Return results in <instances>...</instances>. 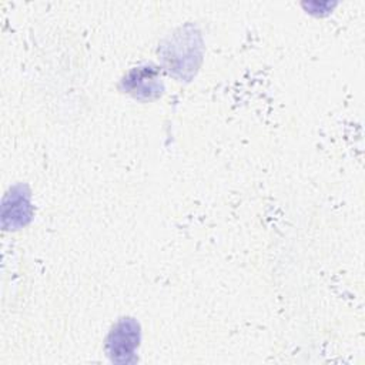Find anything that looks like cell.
<instances>
[{
  "instance_id": "obj_2",
  "label": "cell",
  "mask_w": 365,
  "mask_h": 365,
  "mask_svg": "<svg viewBox=\"0 0 365 365\" xmlns=\"http://www.w3.org/2000/svg\"><path fill=\"white\" fill-rule=\"evenodd\" d=\"M140 342V325L133 318L120 319L107 336V354L113 362L130 364L135 361L134 351Z\"/></svg>"
},
{
  "instance_id": "obj_3",
  "label": "cell",
  "mask_w": 365,
  "mask_h": 365,
  "mask_svg": "<svg viewBox=\"0 0 365 365\" xmlns=\"http://www.w3.org/2000/svg\"><path fill=\"white\" fill-rule=\"evenodd\" d=\"M125 93L138 100L158 98L164 91L160 70L153 64H144L131 68L121 80Z\"/></svg>"
},
{
  "instance_id": "obj_4",
  "label": "cell",
  "mask_w": 365,
  "mask_h": 365,
  "mask_svg": "<svg viewBox=\"0 0 365 365\" xmlns=\"http://www.w3.org/2000/svg\"><path fill=\"white\" fill-rule=\"evenodd\" d=\"M30 192L23 185L13 187L3 201V222L11 218L10 227L26 225L31 218Z\"/></svg>"
},
{
  "instance_id": "obj_1",
  "label": "cell",
  "mask_w": 365,
  "mask_h": 365,
  "mask_svg": "<svg viewBox=\"0 0 365 365\" xmlns=\"http://www.w3.org/2000/svg\"><path fill=\"white\" fill-rule=\"evenodd\" d=\"M163 60L167 70L180 77H191L201 61V38L194 30L181 29L163 46Z\"/></svg>"
}]
</instances>
